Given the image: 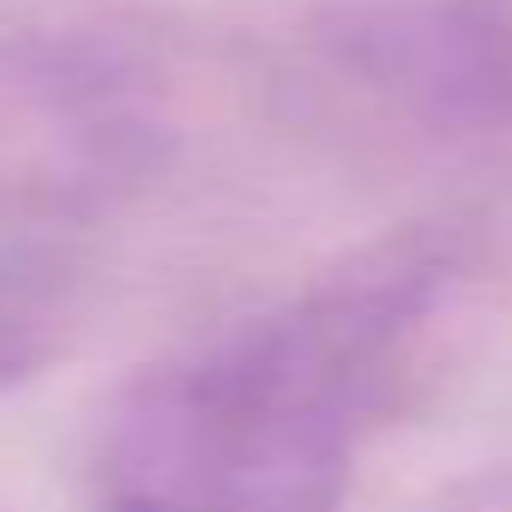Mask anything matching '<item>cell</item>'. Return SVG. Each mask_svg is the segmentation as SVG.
Listing matches in <instances>:
<instances>
[{"mask_svg":"<svg viewBox=\"0 0 512 512\" xmlns=\"http://www.w3.org/2000/svg\"><path fill=\"white\" fill-rule=\"evenodd\" d=\"M458 272L452 229H410L145 362L85 440V512H344L356 446Z\"/></svg>","mask_w":512,"mask_h":512,"instance_id":"cell-1","label":"cell"},{"mask_svg":"<svg viewBox=\"0 0 512 512\" xmlns=\"http://www.w3.org/2000/svg\"><path fill=\"white\" fill-rule=\"evenodd\" d=\"M157 55L103 19L0 25V235L115 217L169 157Z\"/></svg>","mask_w":512,"mask_h":512,"instance_id":"cell-2","label":"cell"},{"mask_svg":"<svg viewBox=\"0 0 512 512\" xmlns=\"http://www.w3.org/2000/svg\"><path fill=\"white\" fill-rule=\"evenodd\" d=\"M320 55L428 133L512 127V0H344L320 19Z\"/></svg>","mask_w":512,"mask_h":512,"instance_id":"cell-3","label":"cell"},{"mask_svg":"<svg viewBox=\"0 0 512 512\" xmlns=\"http://www.w3.org/2000/svg\"><path fill=\"white\" fill-rule=\"evenodd\" d=\"M416 512H512V464H494V470H476L452 488H440L428 506Z\"/></svg>","mask_w":512,"mask_h":512,"instance_id":"cell-4","label":"cell"},{"mask_svg":"<svg viewBox=\"0 0 512 512\" xmlns=\"http://www.w3.org/2000/svg\"><path fill=\"white\" fill-rule=\"evenodd\" d=\"M37 362H43V344H37V332H31L19 314H7V308H0V398H7L13 386H25V380L37 374Z\"/></svg>","mask_w":512,"mask_h":512,"instance_id":"cell-5","label":"cell"}]
</instances>
